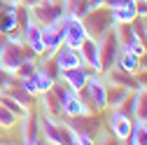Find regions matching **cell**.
<instances>
[{
	"label": "cell",
	"instance_id": "obj_1",
	"mask_svg": "<svg viewBox=\"0 0 147 145\" xmlns=\"http://www.w3.org/2000/svg\"><path fill=\"white\" fill-rule=\"evenodd\" d=\"M26 59H38L35 54L28 49V45L21 40L19 33L12 35H0V68H5L7 72H16Z\"/></svg>",
	"mask_w": 147,
	"mask_h": 145
},
{
	"label": "cell",
	"instance_id": "obj_2",
	"mask_svg": "<svg viewBox=\"0 0 147 145\" xmlns=\"http://www.w3.org/2000/svg\"><path fill=\"white\" fill-rule=\"evenodd\" d=\"M80 94H82V98L89 103V108L94 112L107 110V82L103 77V72H91L86 87L82 89Z\"/></svg>",
	"mask_w": 147,
	"mask_h": 145
},
{
	"label": "cell",
	"instance_id": "obj_3",
	"mask_svg": "<svg viewBox=\"0 0 147 145\" xmlns=\"http://www.w3.org/2000/svg\"><path fill=\"white\" fill-rule=\"evenodd\" d=\"M59 26L63 28V42L75 47V49H80V45L89 38V30H86L84 21L77 19V16H72V14H68V12L59 19Z\"/></svg>",
	"mask_w": 147,
	"mask_h": 145
},
{
	"label": "cell",
	"instance_id": "obj_4",
	"mask_svg": "<svg viewBox=\"0 0 147 145\" xmlns=\"http://www.w3.org/2000/svg\"><path fill=\"white\" fill-rule=\"evenodd\" d=\"M38 122H40L42 143H54V145L65 143V122H61L54 115H47V112H38Z\"/></svg>",
	"mask_w": 147,
	"mask_h": 145
},
{
	"label": "cell",
	"instance_id": "obj_5",
	"mask_svg": "<svg viewBox=\"0 0 147 145\" xmlns=\"http://www.w3.org/2000/svg\"><path fill=\"white\" fill-rule=\"evenodd\" d=\"M119 38H117V30L115 26H110L100 38H98V51H100V70H110L117 61V54H119Z\"/></svg>",
	"mask_w": 147,
	"mask_h": 145
},
{
	"label": "cell",
	"instance_id": "obj_6",
	"mask_svg": "<svg viewBox=\"0 0 147 145\" xmlns=\"http://www.w3.org/2000/svg\"><path fill=\"white\" fill-rule=\"evenodd\" d=\"M30 12H33L35 21H38L40 26H47V24H56L65 14V7H63L61 0H40Z\"/></svg>",
	"mask_w": 147,
	"mask_h": 145
},
{
	"label": "cell",
	"instance_id": "obj_7",
	"mask_svg": "<svg viewBox=\"0 0 147 145\" xmlns=\"http://www.w3.org/2000/svg\"><path fill=\"white\" fill-rule=\"evenodd\" d=\"M131 124H133V117L131 115H126L124 110H119V108H112V110H110L107 129H110V133H112L115 140L126 143L128 140V133H131Z\"/></svg>",
	"mask_w": 147,
	"mask_h": 145
},
{
	"label": "cell",
	"instance_id": "obj_8",
	"mask_svg": "<svg viewBox=\"0 0 147 145\" xmlns=\"http://www.w3.org/2000/svg\"><path fill=\"white\" fill-rule=\"evenodd\" d=\"M82 21H84V26H86L89 35H94V38H100V35H103L110 26H115V24H112V16H110V7L91 9Z\"/></svg>",
	"mask_w": 147,
	"mask_h": 145
},
{
	"label": "cell",
	"instance_id": "obj_9",
	"mask_svg": "<svg viewBox=\"0 0 147 145\" xmlns=\"http://www.w3.org/2000/svg\"><path fill=\"white\" fill-rule=\"evenodd\" d=\"M21 126V140L28 143V145H35V143H42L40 138V122H38V110L35 108H28V110L19 117L16 122Z\"/></svg>",
	"mask_w": 147,
	"mask_h": 145
},
{
	"label": "cell",
	"instance_id": "obj_10",
	"mask_svg": "<svg viewBox=\"0 0 147 145\" xmlns=\"http://www.w3.org/2000/svg\"><path fill=\"white\" fill-rule=\"evenodd\" d=\"M112 24H131L138 16V3L136 0H107Z\"/></svg>",
	"mask_w": 147,
	"mask_h": 145
},
{
	"label": "cell",
	"instance_id": "obj_11",
	"mask_svg": "<svg viewBox=\"0 0 147 145\" xmlns=\"http://www.w3.org/2000/svg\"><path fill=\"white\" fill-rule=\"evenodd\" d=\"M84 115H94V110L89 108V103L82 98L80 91H68L65 101L61 103V117L65 119H72V117H84Z\"/></svg>",
	"mask_w": 147,
	"mask_h": 145
},
{
	"label": "cell",
	"instance_id": "obj_12",
	"mask_svg": "<svg viewBox=\"0 0 147 145\" xmlns=\"http://www.w3.org/2000/svg\"><path fill=\"white\" fill-rule=\"evenodd\" d=\"M89 77H91V70L84 63L77 66V68H68V70H61L59 72V80L68 89H72V91H82V89L86 87V82H89Z\"/></svg>",
	"mask_w": 147,
	"mask_h": 145
},
{
	"label": "cell",
	"instance_id": "obj_13",
	"mask_svg": "<svg viewBox=\"0 0 147 145\" xmlns=\"http://www.w3.org/2000/svg\"><path fill=\"white\" fill-rule=\"evenodd\" d=\"M51 61L56 63V68H59V72H61V70H68V68L82 66V54H80V49H75V47H70V45L63 42L56 51L51 54Z\"/></svg>",
	"mask_w": 147,
	"mask_h": 145
},
{
	"label": "cell",
	"instance_id": "obj_14",
	"mask_svg": "<svg viewBox=\"0 0 147 145\" xmlns=\"http://www.w3.org/2000/svg\"><path fill=\"white\" fill-rule=\"evenodd\" d=\"M80 54H82V63L91 70V72H103L100 70V51H98V38L89 35V38L80 45Z\"/></svg>",
	"mask_w": 147,
	"mask_h": 145
},
{
	"label": "cell",
	"instance_id": "obj_15",
	"mask_svg": "<svg viewBox=\"0 0 147 145\" xmlns=\"http://www.w3.org/2000/svg\"><path fill=\"white\" fill-rule=\"evenodd\" d=\"M42 45H45V59H51V54L63 45V28L56 24H47L42 26Z\"/></svg>",
	"mask_w": 147,
	"mask_h": 145
},
{
	"label": "cell",
	"instance_id": "obj_16",
	"mask_svg": "<svg viewBox=\"0 0 147 145\" xmlns=\"http://www.w3.org/2000/svg\"><path fill=\"white\" fill-rule=\"evenodd\" d=\"M19 30V5L7 3L3 16H0V35H12Z\"/></svg>",
	"mask_w": 147,
	"mask_h": 145
},
{
	"label": "cell",
	"instance_id": "obj_17",
	"mask_svg": "<svg viewBox=\"0 0 147 145\" xmlns=\"http://www.w3.org/2000/svg\"><path fill=\"white\" fill-rule=\"evenodd\" d=\"M115 66H117L119 70L128 72V75H136L138 68H140V56L133 54V51H128V49H124V47H119V54H117Z\"/></svg>",
	"mask_w": 147,
	"mask_h": 145
},
{
	"label": "cell",
	"instance_id": "obj_18",
	"mask_svg": "<svg viewBox=\"0 0 147 145\" xmlns=\"http://www.w3.org/2000/svg\"><path fill=\"white\" fill-rule=\"evenodd\" d=\"M128 96H131V89L107 82V108H110V110H112V108H119Z\"/></svg>",
	"mask_w": 147,
	"mask_h": 145
},
{
	"label": "cell",
	"instance_id": "obj_19",
	"mask_svg": "<svg viewBox=\"0 0 147 145\" xmlns=\"http://www.w3.org/2000/svg\"><path fill=\"white\" fill-rule=\"evenodd\" d=\"M5 94H9V96H12L16 103H21L24 108H33V103H35V96L26 91V89L19 84V80H16V82H14V84L7 89V91H5Z\"/></svg>",
	"mask_w": 147,
	"mask_h": 145
},
{
	"label": "cell",
	"instance_id": "obj_20",
	"mask_svg": "<svg viewBox=\"0 0 147 145\" xmlns=\"http://www.w3.org/2000/svg\"><path fill=\"white\" fill-rule=\"evenodd\" d=\"M133 96H136L133 119H140V122L147 124V89H145V87H138L136 91H133Z\"/></svg>",
	"mask_w": 147,
	"mask_h": 145
},
{
	"label": "cell",
	"instance_id": "obj_21",
	"mask_svg": "<svg viewBox=\"0 0 147 145\" xmlns=\"http://www.w3.org/2000/svg\"><path fill=\"white\" fill-rule=\"evenodd\" d=\"M63 7L68 14L72 16H77V19H84V16L91 12V5H89V0H61Z\"/></svg>",
	"mask_w": 147,
	"mask_h": 145
},
{
	"label": "cell",
	"instance_id": "obj_22",
	"mask_svg": "<svg viewBox=\"0 0 147 145\" xmlns=\"http://www.w3.org/2000/svg\"><path fill=\"white\" fill-rule=\"evenodd\" d=\"M131 145H147V124L140 119H133L131 124V133H128V140Z\"/></svg>",
	"mask_w": 147,
	"mask_h": 145
},
{
	"label": "cell",
	"instance_id": "obj_23",
	"mask_svg": "<svg viewBox=\"0 0 147 145\" xmlns=\"http://www.w3.org/2000/svg\"><path fill=\"white\" fill-rule=\"evenodd\" d=\"M16 122H19V115H14L12 110H7V108L0 103V129H14Z\"/></svg>",
	"mask_w": 147,
	"mask_h": 145
},
{
	"label": "cell",
	"instance_id": "obj_24",
	"mask_svg": "<svg viewBox=\"0 0 147 145\" xmlns=\"http://www.w3.org/2000/svg\"><path fill=\"white\" fill-rule=\"evenodd\" d=\"M35 68H38V61H35V59H26V61H24L19 68H16L14 77H16V80H24V77H28V75H30V72H33Z\"/></svg>",
	"mask_w": 147,
	"mask_h": 145
},
{
	"label": "cell",
	"instance_id": "obj_25",
	"mask_svg": "<svg viewBox=\"0 0 147 145\" xmlns=\"http://www.w3.org/2000/svg\"><path fill=\"white\" fill-rule=\"evenodd\" d=\"M136 82H138V87H145L147 89V68H138V72H136Z\"/></svg>",
	"mask_w": 147,
	"mask_h": 145
},
{
	"label": "cell",
	"instance_id": "obj_26",
	"mask_svg": "<svg viewBox=\"0 0 147 145\" xmlns=\"http://www.w3.org/2000/svg\"><path fill=\"white\" fill-rule=\"evenodd\" d=\"M138 16L140 19H147V3H138Z\"/></svg>",
	"mask_w": 147,
	"mask_h": 145
},
{
	"label": "cell",
	"instance_id": "obj_27",
	"mask_svg": "<svg viewBox=\"0 0 147 145\" xmlns=\"http://www.w3.org/2000/svg\"><path fill=\"white\" fill-rule=\"evenodd\" d=\"M140 68H147V51L140 56Z\"/></svg>",
	"mask_w": 147,
	"mask_h": 145
},
{
	"label": "cell",
	"instance_id": "obj_28",
	"mask_svg": "<svg viewBox=\"0 0 147 145\" xmlns=\"http://www.w3.org/2000/svg\"><path fill=\"white\" fill-rule=\"evenodd\" d=\"M7 3H9V0H0V16H3V12H5V7H7Z\"/></svg>",
	"mask_w": 147,
	"mask_h": 145
},
{
	"label": "cell",
	"instance_id": "obj_29",
	"mask_svg": "<svg viewBox=\"0 0 147 145\" xmlns=\"http://www.w3.org/2000/svg\"><path fill=\"white\" fill-rule=\"evenodd\" d=\"M9 3H16V5H21V3H24V0H9Z\"/></svg>",
	"mask_w": 147,
	"mask_h": 145
},
{
	"label": "cell",
	"instance_id": "obj_30",
	"mask_svg": "<svg viewBox=\"0 0 147 145\" xmlns=\"http://www.w3.org/2000/svg\"><path fill=\"white\" fill-rule=\"evenodd\" d=\"M136 3H147V0H136Z\"/></svg>",
	"mask_w": 147,
	"mask_h": 145
}]
</instances>
